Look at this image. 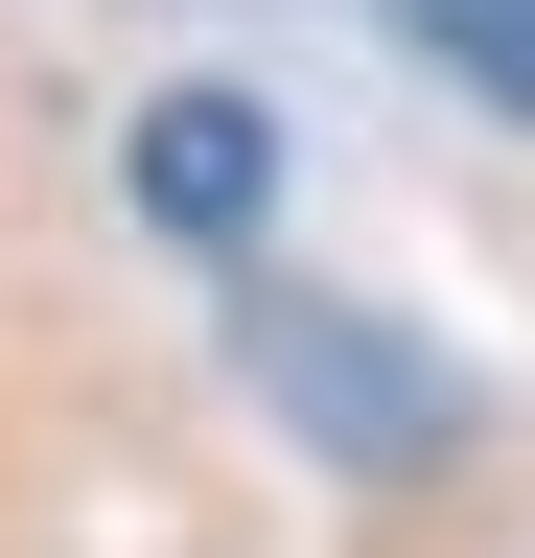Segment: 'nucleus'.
I'll return each mask as SVG.
<instances>
[{
    "instance_id": "1",
    "label": "nucleus",
    "mask_w": 535,
    "mask_h": 558,
    "mask_svg": "<svg viewBox=\"0 0 535 558\" xmlns=\"http://www.w3.org/2000/svg\"><path fill=\"white\" fill-rule=\"evenodd\" d=\"M233 373L280 396V418H303L350 488H420V465H465V373H442L396 303H326V279H256V256H233Z\"/></svg>"
},
{
    "instance_id": "2",
    "label": "nucleus",
    "mask_w": 535,
    "mask_h": 558,
    "mask_svg": "<svg viewBox=\"0 0 535 558\" xmlns=\"http://www.w3.org/2000/svg\"><path fill=\"white\" fill-rule=\"evenodd\" d=\"M117 186H141V233H186V256H256V209H280V94H233V70L141 94Z\"/></svg>"
},
{
    "instance_id": "3",
    "label": "nucleus",
    "mask_w": 535,
    "mask_h": 558,
    "mask_svg": "<svg viewBox=\"0 0 535 558\" xmlns=\"http://www.w3.org/2000/svg\"><path fill=\"white\" fill-rule=\"evenodd\" d=\"M373 24L420 47L465 117H512V140H535V0H373Z\"/></svg>"
}]
</instances>
